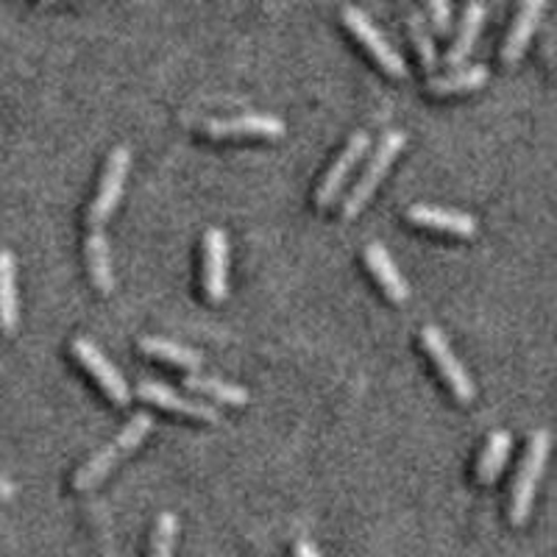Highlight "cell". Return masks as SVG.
<instances>
[{"mask_svg":"<svg viewBox=\"0 0 557 557\" xmlns=\"http://www.w3.org/2000/svg\"><path fill=\"white\" fill-rule=\"evenodd\" d=\"M178 535V519L173 513H162L153 524L151 535V557H173V546H176Z\"/></svg>","mask_w":557,"mask_h":557,"instance_id":"cell-23","label":"cell"},{"mask_svg":"<svg viewBox=\"0 0 557 557\" xmlns=\"http://www.w3.org/2000/svg\"><path fill=\"white\" fill-rule=\"evenodd\" d=\"M42 3H53V0H42Z\"/></svg>","mask_w":557,"mask_h":557,"instance_id":"cell-27","label":"cell"},{"mask_svg":"<svg viewBox=\"0 0 557 557\" xmlns=\"http://www.w3.org/2000/svg\"><path fill=\"white\" fill-rule=\"evenodd\" d=\"M544 9H546V0H521L519 14H516L513 26H510L505 45H502V62H505L507 67L519 64V59L524 57L532 37H535V28L541 26Z\"/></svg>","mask_w":557,"mask_h":557,"instance_id":"cell-13","label":"cell"},{"mask_svg":"<svg viewBox=\"0 0 557 557\" xmlns=\"http://www.w3.org/2000/svg\"><path fill=\"white\" fill-rule=\"evenodd\" d=\"M84 253H87L89 276L96 282L101 293L114 290V271H112V251H109V240L103 235V228L89 226L87 237H84Z\"/></svg>","mask_w":557,"mask_h":557,"instance_id":"cell-16","label":"cell"},{"mask_svg":"<svg viewBox=\"0 0 557 557\" xmlns=\"http://www.w3.org/2000/svg\"><path fill=\"white\" fill-rule=\"evenodd\" d=\"M201 132L209 137L223 139V137H285V123L273 117V114L248 112L237 114V117H215V121H203Z\"/></svg>","mask_w":557,"mask_h":557,"instance_id":"cell-11","label":"cell"},{"mask_svg":"<svg viewBox=\"0 0 557 557\" xmlns=\"http://www.w3.org/2000/svg\"><path fill=\"white\" fill-rule=\"evenodd\" d=\"M20 326L17 262L9 248H0V335L12 337Z\"/></svg>","mask_w":557,"mask_h":557,"instance_id":"cell-15","label":"cell"},{"mask_svg":"<svg viewBox=\"0 0 557 557\" xmlns=\"http://www.w3.org/2000/svg\"><path fill=\"white\" fill-rule=\"evenodd\" d=\"M151 430L153 418L148 416V412H134L126 421V426H123L107 446H101L96 455H89L87 460L78 466V471L73 474V487H76V491H92V487H96L123 457L132 455V451L146 441Z\"/></svg>","mask_w":557,"mask_h":557,"instance_id":"cell-1","label":"cell"},{"mask_svg":"<svg viewBox=\"0 0 557 557\" xmlns=\"http://www.w3.org/2000/svg\"><path fill=\"white\" fill-rule=\"evenodd\" d=\"M137 396L139 399L151 401V405L162 407V410L176 412V416L196 418V421H207V424H215V421H221V412H218L215 407L207 405V401H201V399H193V396H184V393L173 391V387L165 385V382L143 380L137 385Z\"/></svg>","mask_w":557,"mask_h":557,"instance_id":"cell-10","label":"cell"},{"mask_svg":"<svg viewBox=\"0 0 557 557\" xmlns=\"http://www.w3.org/2000/svg\"><path fill=\"white\" fill-rule=\"evenodd\" d=\"M366 265L371 271V276L376 278V285L385 290V296L391 298L393 305H405L407 298H410V285H407V278L401 276L399 265L393 262L391 251L385 248V243L374 240L366 246Z\"/></svg>","mask_w":557,"mask_h":557,"instance_id":"cell-14","label":"cell"},{"mask_svg":"<svg viewBox=\"0 0 557 557\" xmlns=\"http://www.w3.org/2000/svg\"><path fill=\"white\" fill-rule=\"evenodd\" d=\"M14 494V485L9 480H0V499H9Z\"/></svg>","mask_w":557,"mask_h":557,"instance_id":"cell-26","label":"cell"},{"mask_svg":"<svg viewBox=\"0 0 557 557\" xmlns=\"http://www.w3.org/2000/svg\"><path fill=\"white\" fill-rule=\"evenodd\" d=\"M139 351L153 357V360H165L171 366L187 368V371H198L203 366V357L198 355L196 348H187L176 341H168V337H139Z\"/></svg>","mask_w":557,"mask_h":557,"instance_id":"cell-19","label":"cell"},{"mask_svg":"<svg viewBox=\"0 0 557 557\" xmlns=\"http://www.w3.org/2000/svg\"><path fill=\"white\" fill-rule=\"evenodd\" d=\"M510 449H513V437H510V432L496 430L487 435L485 449H482L480 460H476V480H480V485H494V482L499 480L507 457H510Z\"/></svg>","mask_w":557,"mask_h":557,"instance_id":"cell-18","label":"cell"},{"mask_svg":"<svg viewBox=\"0 0 557 557\" xmlns=\"http://www.w3.org/2000/svg\"><path fill=\"white\" fill-rule=\"evenodd\" d=\"M184 387H187L190 393H201V396H209V399L223 401V405H232V407H240L248 401L246 387L235 385V382L218 380V376L187 374L184 376Z\"/></svg>","mask_w":557,"mask_h":557,"instance_id":"cell-22","label":"cell"},{"mask_svg":"<svg viewBox=\"0 0 557 557\" xmlns=\"http://www.w3.org/2000/svg\"><path fill=\"white\" fill-rule=\"evenodd\" d=\"M343 23H346V28L351 32V37H355L357 42H360L362 48L374 57V62L385 70L387 76L407 78L410 70H407L405 57L393 48L391 39H387L385 34L371 23V17H368L366 12H360L357 7H346L343 9Z\"/></svg>","mask_w":557,"mask_h":557,"instance_id":"cell-6","label":"cell"},{"mask_svg":"<svg viewBox=\"0 0 557 557\" xmlns=\"http://www.w3.org/2000/svg\"><path fill=\"white\" fill-rule=\"evenodd\" d=\"M426 12H430L432 26L437 34H449L451 28V3L449 0H424Z\"/></svg>","mask_w":557,"mask_h":557,"instance_id":"cell-24","label":"cell"},{"mask_svg":"<svg viewBox=\"0 0 557 557\" xmlns=\"http://www.w3.org/2000/svg\"><path fill=\"white\" fill-rule=\"evenodd\" d=\"M407 221L421 228L432 232H446L455 237H474L476 235V218L469 212L449 207H435V203H412L407 209Z\"/></svg>","mask_w":557,"mask_h":557,"instance_id":"cell-12","label":"cell"},{"mask_svg":"<svg viewBox=\"0 0 557 557\" xmlns=\"http://www.w3.org/2000/svg\"><path fill=\"white\" fill-rule=\"evenodd\" d=\"M421 343H424V351L430 355V360L435 362L441 380H444L446 385H449V391L455 393V399L460 401V405H471L476 396L474 380H471L469 368L462 366L460 357L455 355V348L446 341L444 332L437 330V326H424Z\"/></svg>","mask_w":557,"mask_h":557,"instance_id":"cell-4","label":"cell"},{"mask_svg":"<svg viewBox=\"0 0 557 557\" xmlns=\"http://www.w3.org/2000/svg\"><path fill=\"white\" fill-rule=\"evenodd\" d=\"M128 168H132V151L126 146H117L107 157L101 182H98V193L89 201L87 226L103 228V223L114 215V209H117V203L123 198V187H126Z\"/></svg>","mask_w":557,"mask_h":557,"instance_id":"cell-5","label":"cell"},{"mask_svg":"<svg viewBox=\"0 0 557 557\" xmlns=\"http://www.w3.org/2000/svg\"><path fill=\"white\" fill-rule=\"evenodd\" d=\"M293 555L296 557H321V552H318V546L312 544V541L298 539L296 544H293Z\"/></svg>","mask_w":557,"mask_h":557,"instance_id":"cell-25","label":"cell"},{"mask_svg":"<svg viewBox=\"0 0 557 557\" xmlns=\"http://www.w3.org/2000/svg\"><path fill=\"white\" fill-rule=\"evenodd\" d=\"M405 146H407V134L396 132V128L387 132L385 137L380 139V146L374 148V153H371V159H368L366 171L360 173L357 184L351 187L346 201H343V221H355L362 209L368 207V201H371L374 193L380 190V184L385 182L387 171H391L393 162L399 159V153L405 151Z\"/></svg>","mask_w":557,"mask_h":557,"instance_id":"cell-2","label":"cell"},{"mask_svg":"<svg viewBox=\"0 0 557 557\" xmlns=\"http://www.w3.org/2000/svg\"><path fill=\"white\" fill-rule=\"evenodd\" d=\"M70 348H73V357H76V360L84 366V371H87V374L92 376L98 385H101V391L107 393V399L112 401V405L126 407L128 401H132V387H128L126 376L117 371V366H114V362L103 355L96 343L89 341V337L78 335V337H73Z\"/></svg>","mask_w":557,"mask_h":557,"instance_id":"cell-7","label":"cell"},{"mask_svg":"<svg viewBox=\"0 0 557 557\" xmlns=\"http://www.w3.org/2000/svg\"><path fill=\"white\" fill-rule=\"evenodd\" d=\"M487 67L485 64H469V67H455L446 76L430 78V92L432 96H457V92H471L487 84Z\"/></svg>","mask_w":557,"mask_h":557,"instance_id":"cell-20","label":"cell"},{"mask_svg":"<svg viewBox=\"0 0 557 557\" xmlns=\"http://www.w3.org/2000/svg\"><path fill=\"white\" fill-rule=\"evenodd\" d=\"M368 148H371V137H368L366 132H355L351 137H348L343 151L337 153V159L330 165V171L323 173L321 184H318V190H315L318 207L330 209L332 203L341 198L343 187H346V182L351 178V173L357 171V165H360V159L368 153Z\"/></svg>","mask_w":557,"mask_h":557,"instance_id":"cell-8","label":"cell"},{"mask_svg":"<svg viewBox=\"0 0 557 557\" xmlns=\"http://www.w3.org/2000/svg\"><path fill=\"white\" fill-rule=\"evenodd\" d=\"M201 285L209 301L228 296V235L226 228H207L203 235V273Z\"/></svg>","mask_w":557,"mask_h":557,"instance_id":"cell-9","label":"cell"},{"mask_svg":"<svg viewBox=\"0 0 557 557\" xmlns=\"http://www.w3.org/2000/svg\"><path fill=\"white\" fill-rule=\"evenodd\" d=\"M401 7H405V20H407V32H410L412 45H416L418 57H421V64L424 70H435L437 67V51H435V39H432L430 23H426L424 12L416 7V0H401Z\"/></svg>","mask_w":557,"mask_h":557,"instance_id":"cell-21","label":"cell"},{"mask_svg":"<svg viewBox=\"0 0 557 557\" xmlns=\"http://www.w3.org/2000/svg\"><path fill=\"white\" fill-rule=\"evenodd\" d=\"M546 457H549V432L539 430L530 435V444H527L524 460L519 466V474L513 480V491H510V510H507V519L510 524L521 527L530 519L532 502L539 494L541 476L546 469Z\"/></svg>","mask_w":557,"mask_h":557,"instance_id":"cell-3","label":"cell"},{"mask_svg":"<svg viewBox=\"0 0 557 557\" xmlns=\"http://www.w3.org/2000/svg\"><path fill=\"white\" fill-rule=\"evenodd\" d=\"M482 23H485V7H482L480 0H471L469 7H466V12H462L460 32H457L455 45H451L449 53H446V67L455 70L469 62L471 51H474L476 45V37H480L482 32Z\"/></svg>","mask_w":557,"mask_h":557,"instance_id":"cell-17","label":"cell"}]
</instances>
